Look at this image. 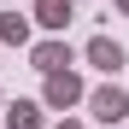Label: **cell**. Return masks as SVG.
Wrapping results in <instances>:
<instances>
[{"label": "cell", "instance_id": "cell-1", "mask_svg": "<svg viewBox=\"0 0 129 129\" xmlns=\"http://www.w3.org/2000/svg\"><path fill=\"white\" fill-rule=\"evenodd\" d=\"M94 59H100V64H106V71H112V64H123V53H117V47H112V41H94Z\"/></svg>", "mask_w": 129, "mask_h": 129}, {"label": "cell", "instance_id": "cell-2", "mask_svg": "<svg viewBox=\"0 0 129 129\" xmlns=\"http://www.w3.org/2000/svg\"><path fill=\"white\" fill-rule=\"evenodd\" d=\"M6 117H12V129H35V106H12Z\"/></svg>", "mask_w": 129, "mask_h": 129}, {"label": "cell", "instance_id": "cell-3", "mask_svg": "<svg viewBox=\"0 0 129 129\" xmlns=\"http://www.w3.org/2000/svg\"><path fill=\"white\" fill-rule=\"evenodd\" d=\"M41 24H64V0H41Z\"/></svg>", "mask_w": 129, "mask_h": 129}, {"label": "cell", "instance_id": "cell-4", "mask_svg": "<svg viewBox=\"0 0 129 129\" xmlns=\"http://www.w3.org/2000/svg\"><path fill=\"white\" fill-rule=\"evenodd\" d=\"M100 117H123V94H100Z\"/></svg>", "mask_w": 129, "mask_h": 129}]
</instances>
